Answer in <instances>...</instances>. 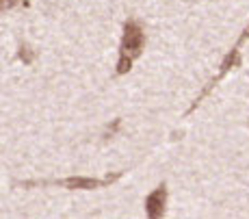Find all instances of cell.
<instances>
[{
    "label": "cell",
    "mask_w": 249,
    "mask_h": 219,
    "mask_svg": "<svg viewBox=\"0 0 249 219\" xmlns=\"http://www.w3.org/2000/svg\"><path fill=\"white\" fill-rule=\"evenodd\" d=\"M117 178H122V171L117 174H108L107 178H85V176H71V178H63V180H33V182H22V187H46V184H56V187H65L70 191H93V189H100V187H107V184L115 182Z\"/></svg>",
    "instance_id": "6da1fadb"
},
{
    "label": "cell",
    "mask_w": 249,
    "mask_h": 219,
    "mask_svg": "<svg viewBox=\"0 0 249 219\" xmlns=\"http://www.w3.org/2000/svg\"><path fill=\"white\" fill-rule=\"evenodd\" d=\"M145 46V33L137 20H126L124 22V37L122 46H119V55H126L130 59H139Z\"/></svg>",
    "instance_id": "7a4b0ae2"
},
{
    "label": "cell",
    "mask_w": 249,
    "mask_h": 219,
    "mask_svg": "<svg viewBox=\"0 0 249 219\" xmlns=\"http://www.w3.org/2000/svg\"><path fill=\"white\" fill-rule=\"evenodd\" d=\"M165 204H167V187H165V182H162L145 198V213H147V217H150V219L162 217V215H165Z\"/></svg>",
    "instance_id": "3957f363"
},
{
    "label": "cell",
    "mask_w": 249,
    "mask_h": 219,
    "mask_svg": "<svg viewBox=\"0 0 249 219\" xmlns=\"http://www.w3.org/2000/svg\"><path fill=\"white\" fill-rule=\"evenodd\" d=\"M35 56H37V55H35V50H33L28 44H22V46H20V52H18V59H20L24 65H31L33 61H35Z\"/></svg>",
    "instance_id": "277c9868"
},
{
    "label": "cell",
    "mask_w": 249,
    "mask_h": 219,
    "mask_svg": "<svg viewBox=\"0 0 249 219\" xmlns=\"http://www.w3.org/2000/svg\"><path fill=\"white\" fill-rule=\"evenodd\" d=\"M18 2H20V0H2V11H7V9L16 7Z\"/></svg>",
    "instance_id": "8992f818"
},
{
    "label": "cell",
    "mask_w": 249,
    "mask_h": 219,
    "mask_svg": "<svg viewBox=\"0 0 249 219\" xmlns=\"http://www.w3.org/2000/svg\"><path fill=\"white\" fill-rule=\"evenodd\" d=\"M247 39H249V24H247V28H245V31H243V35H241V37H238L236 46H241V44H243V41H247Z\"/></svg>",
    "instance_id": "52a82bcc"
},
{
    "label": "cell",
    "mask_w": 249,
    "mask_h": 219,
    "mask_svg": "<svg viewBox=\"0 0 249 219\" xmlns=\"http://www.w3.org/2000/svg\"><path fill=\"white\" fill-rule=\"evenodd\" d=\"M132 61H135V59H130V56H126V55H119L117 70H115V72H117L119 76H122V74H128V72H130V68H132Z\"/></svg>",
    "instance_id": "5b68a950"
}]
</instances>
